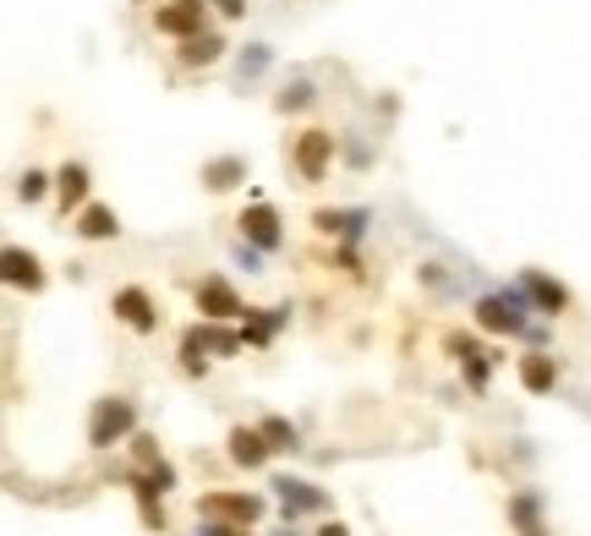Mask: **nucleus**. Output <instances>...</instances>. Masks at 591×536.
Returning a JSON list of instances; mask_svg holds the SVG:
<instances>
[{
  "instance_id": "f257e3e1",
  "label": "nucleus",
  "mask_w": 591,
  "mask_h": 536,
  "mask_svg": "<svg viewBox=\"0 0 591 536\" xmlns=\"http://www.w3.org/2000/svg\"><path fill=\"white\" fill-rule=\"evenodd\" d=\"M476 329L482 335H515V339H531V296H525L521 285H504V290H487V296H476Z\"/></svg>"
},
{
  "instance_id": "f03ea898",
  "label": "nucleus",
  "mask_w": 591,
  "mask_h": 536,
  "mask_svg": "<svg viewBox=\"0 0 591 536\" xmlns=\"http://www.w3.org/2000/svg\"><path fill=\"white\" fill-rule=\"evenodd\" d=\"M131 433H137V400H127V395L93 400V416H88V444L93 449H116Z\"/></svg>"
},
{
  "instance_id": "7ed1b4c3",
  "label": "nucleus",
  "mask_w": 591,
  "mask_h": 536,
  "mask_svg": "<svg viewBox=\"0 0 591 536\" xmlns=\"http://www.w3.org/2000/svg\"><path fill=\"white\" fill-rule=\"evenodd\" d=\"M197 312H203L208 324H236V318H247V307H242L236 285H230V279H219V274H208V279L197 285Z\"/></svg>"
},
{
  "instance_id": "20e7f679",
  "label": "nucleus",
  "mask_w": 591,
  "mask_h": 536,
  "mask_svg": "<svg viewBox=\"0 0 591 536\" xmlns=\"http://www.w3.org/2000/svg\"><path fill=\"white\" fill-rule=\"evenodd\" d=\"M197 515H203V520L253 526V520H263V498H258V493H208V498L197 504Z\"/></svg>"
},
{
  "instance_id": "39448f33",
  "label": "nucleus",
  "mask_w": 591,
  "mask_h": 536,
  "mask_svg": "<svg viewBox=\"0 0 591 536\" xmlns=\"http://www.w3.org/2000/svg\"><path fill=\"white\" fill-rule=\"evenodd\" d=\"M328 159H334V137L328 132H302L296 148H290V165H296V176H302L307 187L328 176Z\"/></svg>"
},
{
  "instance_id": "423d86ee",
  "label": "nucleus",
  "mask_w": 591,
  "mask_h": 536,
  "mask_svg": "<svg viewBox=\"0 0 591 536\" xmlns=\"http://www.w3.org/2000/svg\"><path fill=\"white\" fill-rule=\"evenodd\" d=\"M268 487H274V498L285 504V520H296V515H318V509H328V493H324V487H313V482H302V476H274Z\"/></svg>"
},
{
  "instance_id": "0eeeda50",
  "label": "nucleus",
  "mask_w": 591,
  "mask_h": 536,
  "mask_svg": "<svg viewBox=\"0 0 591 536\" xmlns=\"http://www.w3.org/2000/svg\"><path fill=\"white\" fill-rule=\"evenodd\" d=\"M236 225H242V241H247V247H258V252H279V247H285L279 214H274V208H268L263 198L253 202V208H247V214H242Z\"/></svg>"
},
{
  "instance_id": "6e6552de",
  "label": "nucleus",
  "mask_w": 591,
  "mask_h": 536,
  "mask_svg": "<svg viewBox=\"0 0 591 536\" xmlns=\"http://www.w3.org/2000/svg\"><path fill=\"white\" fill-rule=\"evenodd\" d=\"M116 318L127 324L131 335H154L159 329V307H154V296L142 290V285H127V290H116Z\"/></svg>"
},
{
  "instance_id": "1a4fd4ad",
  "label": "nucleus",
  "mask_w": 591,
  "mask_h": 536,
  "mask_svg": "<svg viewBox=\"0 0 591 536\" xmlns=\"http://www.w3.org/2000/svg\"><path fill=\"white\" fill-rule=\"evenodd\" d=\"M515 285L531 296V307H536L542 318H559V312L570 307V290H564L559 279H548L542 268H521V279H515Z\"/></svg>"
},
{
  "instance_id": "9d476101",
  "label": "nucleus",
  "mask_w": 591,
  "mask_h": 536,
  "mask_svg": "<svg viewBox=\"0 0 591 536\" xmlns=\"http://www.w3.org/2000/svg\"><path fill=\"white\" fill-rule=\"evenodd\" d=\"M444 345H450V356L465 367V384H471V389H487V373H493V361H499V356H493V350H482L471 335H444Z\"/></svg>"
},
{
  "instance_id": "9b49d317",
  "label": "nucleus",
  "mask_w": 591,
  "mask_h": 536,
  "mask_svg": "<svg viewBox=\"0 0 591 536\" xmlns=\"http://www.w3.org/2000/svg\"><path fill=\"white\" fill-rule=\"evenodd\" d=\"M203 0H170V6H159V33H170V39H197L203 33Z\"/></svg>"
},
{
  "instance_id": "f8f14e48",
  "label": "nucleus",
  "mask_w": 591,
  "mask_h": 536,
  "mask_svg": "<svg viewBox=\"0 0 591 536\" xmlns=\"http://www.w3.org/2000/svg\"><path fill=\"white\" fill-rule=\"evenodd\" d=\"M0 274H6V285H17V290H45V268H39V258H33L28 247H6Z\"/></svg>"
},
{
  "instance_id": "ddd939ff",
  "label": "nucleus",
  "mask_w": 591,
  "mask_h": 536,
  "mask_svg": "<svg viewBox=\"0 0 591 536\" xmlns=\"http://www.w3.org/2000/svg\"><path fill=\"white\" fill-rule=\"evenodd\" d=\"M313 225H318L324 236L362 241V230H367V208H318V214H313Z\"/></svg>"
},
{
  "instance_id": "4468645a",
  "label": "nucleus",
  "mask_w": 591,
  "mask_h": 536,
  "mask_svg": "<svg viewBox=\"0 0 591 536\" xmlns=\"http://www.w3.org/2000/svg\"><path fill=\"white\" fill-rule=\"evenodd\" d=\"M521 384L531 389V395H553V389H559V361H553L548 350L521 356Z\"/></svg>"
},
{
  "instance_id": "2eb2a0df",
  "label": "nucleus",
  "mask_w": 591,
  "mask_h": 536,
  "mask_svg": "<svg viewBox=\"0 0 591 536\" xmlns=\"http://www.w3.org/2000/svg\"><path fill=\"white\" fill-rule=\"evenodd\" d=\"M268 455H274V449H268L263 427H236V433H230V460H236L242 470H258Z\"/></svg>"
},
{
  "instance_id": "dca6fc26",
  "label": "nucleus",
  "mask_w": 591,
  "mask_h": 536,
  "mask_svg": "<svg viewBox=\"0 0 591 536\" xmlns=\"http://www.w3.org/2000/svg\"><path fill=\"white\" fill-rule=\"evenodd\" d=\"M247 181V159L242 153H225V159H208L203 165V187L208 192H230V187H242Z\"/></svg>"
},
{
  "instance_id": "f3484780",
  "label": "nucleus",
  "mask_w": 591,
  "mask_h": 536,
  "mask_svg": "<svg viewBox=\"0 0 591 536\" xmlns=\"http://www.w3.org/2000/svg\"><path fill=\"white\" fill-rule=\"evenodd\" d=\"M285 324H290V307H263V312H247V318H242V339H247V345H268Z\"/></svg>"
},
{
  "instance_id": "a211bd4d",
  "label": "nucleus",
  "mask_w": 591,
  "mask_h": 536,
  "mask_svg": "<svg viewBox=\"0 0 591 536\" xmlns=\"http://www.w3.org/2000/svg\"><path fill=\"white\" fill-rule=\"evenodd\" d=\"M77 236H82V241H110V236H121V219H116V208H105V202H88V208H82V219H77Z\"/></svg>"
},
{
  "instance_id": "6ab92c4d",
  "label": "nucleus",
  "mask_w": 591,
  "mask_h": 536,
  "mask_svg": "<svg viewBox=\"0 0 591 536\" xmlns=\"http://www.w3.org/2000/svg\"><path fill=\"white\" fill-rule=\"evenodd\" d=\"M510 526L521 536H548V526H542V498H536V493H515V498H510Z\"/></svg>"
},
{
  "instance_id": "aec40b11",
  "label": "nucleus",
  "mask_w": 591,
  "mask_h": 536,
  "mask_svg": "<svg viewBox=\"0 0 591 536\" xmlns=\"http://www.w3.org/2000/svg\"><path fill=\"white\" fill-rule=\"evenodd\" d=\"M230 44L219 33H197V39H181V67H214Z\"/></svg>"
},
{
  "instance_id": "412c9836",
  "label": "nucleus",
  "mask_w": 591,
  "mask_h": 536,
  "mask_svg": "<svg viewBox=\"0 0 591 536\" xmlns=\"http://www.w3.org/2000/svg\"><path fill=\"white\" fill-rule=\"evenodd\" d=\"M131 482H137V498H142V509H148L154 498H165V493L176 487V470H170L165 460H159V466H142L137 476H131Z\"/></svg>"
},
{
  "instance_id": "4be33fe9",
  "label": "nucleus",
  "mask_w": 591,
  "mask_h": 536,
  "mask_svg": "<svg viewBox=\"0 0 591 536\" xmlns=\"http://www.w3.org/2000/svg\"><path fill=\"white\" fill-rule=\"evenodd\" d=\"M56 192H61V208H88V170L82 165H61V176H56Z\"/></svg>"
},
{
  "instance_id": "5701e85b",
  "label": "nucleus",
  "mask_w": 591,
  "mask_h": 536,
  "mask_svg": "<svg viewBox=\"0 0 591 536\" xmlns=\"http://www.w3.org/2000/svg\"><path fill=\"white\" fill-rule=\"evenodd\" d=\"M258 427H263V438H268V449H274V455H296V449H302V433H296L285 416H263Z\"/></svg>"
},
{
  "instance_id": "b1692460",
  "label": "nucleus",
  "mask_w": 591,
  "mask_h": 536,
  "mask_svg": "<svg viewBox=\"0 0 591 536\" xmlns=\"http://www.w3.org/2000/svg\"><path fill=\"white\" fill-rule=\"evenodd\" d=\"M203 350H214V345H208V324H197V329H187V335H181V367H187L193 378L208 367V361H203Z\"/></svg>"
},
{
  "instance_id": "393cba45",
  "label": "nucleus",
  "mask_w": 591,
  "mask_h": 536,
  "mask_svg": "<svg viewBox=\"0 0 591 536\" xmlns=\"http://www.w3.org/2000/svg\"><path fill=\"white\" fill-rule=\"evenodd\" d=\"M268 61H274V56H268V44H247V50L236 56V77H242V82H253V77L268 71Z\"/></svg>"
},
{
  "instance_id": "a878e982",
  "label": "nucleus",
  "mask_w": 591,
  "mask_h": 536,
  "mask_svg": "<svg viewBox=\"0 0 591 536\" xmlns=\"http://www.w3.org/2000/svg\"><path fill=\"white\" fill-rule=\"evenodd\" d=\"M313 99H318V93H313V82H302V77H296V82H290V88H285V93L274 99V105H279V110L290 116V110H307Z\"/></svg>"
},
{
  "instance_id": "bb28decb",
  "label": "nucleus",
  "mask_w": 591,
  "mask_h": 536,
  "mask_svg": "<svg viewBox=\"0 0 591 536\" xmlns=\"http://www.w3.org/2000/svg\"><path fill=\"white\" fill-rule=\"evenodd\" d=\"M45 192H50V176H45V170H22V181H17V198H22V202H39Z\"/></svg>"
},
{
  "instance_id": "cd10ccee",
  "label": "nucleus",
  "mask_w": 591,
  "mask_h": 536,
  "mask_svg": "<svg viewBox=\"0 0 591 536\" xmlns=\"http://www.w3.org/2000/svg\"><path fill=\"white\" fill-rule=\"evenodd\" d=\"M208 345H214V356H236V350H242L247 339L230 335V329H214V324H208Z\"/></svg>"
},
{
  "instance_id": "c85d7f7f",
  "label": "nucleus",
  "mask_w": 591,
  "mask_h": 536,
  "mask_svg": "<svg viewBox=\"0 0 591 536\" xmlns=\"http://www.w3.org/2000/svg\"><path fill=\"white\" fill-rule=\"evenodd\" d=\"M131 455H137V466H159V444H154L148 433H137V438H131Z\"/></svg>"
},
{
  "instance_id": "c756f323",
  "label": "nucleus",
  "mask_w": 591,
  "mask_h": 536,
  "mask_svg": "<svg viewBox=\"0 0 591 536\" xmlns=\"http://www.w3.org/2000/svg\"><path fill=\"white\" fill-rule=\"evenodd\" d=\"M236 264H247V274H258V268H263V252H258V247H247V241H242V247H236Z\"/></svg>"
},
{
  "instance_id": "7c9ffc66",
  "label": "nucleus",
  "mask_w": 591,
  "mask_h": 536,
  "mask_svg": "<svg viewBox=\"0 0 591 536\" xmlns=\"http://www.w3.org/2000/svg\"><path fill=\"white\" fill-rule=\"evenodd\" d=\"M214 11H219V17H242V11H247V0H214Z\"/></svg>"
},
{
  "instance_id": "2f4dec72",
  "label": "nucleus",
  "mask_w": 591,
  "mask_h": 536,
  "mask_svg": "<svg viewBox=\"0 0 591 536\" xmlns=\"http://www.w3.org/2000/svg\"><path fill=\"white\" fill-rule=\"evenodd\" d=\"M318 536H351V532H345L339 520H328V526H324V532H318Z\"/></svg>"
},
{
  "instance_id": "473e14b6",
  "label": "nucleus",
  "mask_w": 591,
  "mask_h": 536,
  "mask_svg": "<svg viewBox=\"0 0 591 536\" xmlns=\"http://www.w3.org/2000/svg\"><path fill=\"white\" fill-rule=\"evenodd\" d=\"M274 536H302V532H296V526H285V532H274Z\"/></svg>"
},
{
  "instance_id": "72a5a7b5",
  "label": "nucleus",
  "mask_w": 591,
  "mask_h": 536,
  "mask_svg": "<svg viewBox=\"0 0 591 536\" xmlns=\"http://www.w3.org/2000/svg\"><path fill=\"white\" fill-rule=\"evenodd\" d=\"M197 536H203V532H197Z\"/></svg>"
}]
</instances>
